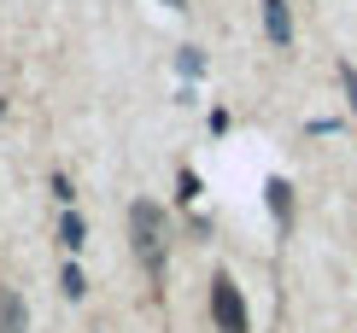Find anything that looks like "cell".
Masks as SVG:
<instances>
[{"instance_id":"cell-1","label":"cell","mask_w":357,"mask_h":333,"mask_svg":"<svg viewBox=\"0 0 357 333\" xmlns=\"http://www.w3.org/2000/svg\"><path fill=\"white\" fill-rule=\"evenodd\" d=\"M129 246H135L141 269L153 281H165V257H170V217L158 210L153 199H135L129 205Z\"/></svg>"},{"instance_id":"cell-2","label":"cell","mask_w":357,"mask_h":333,"mask_svg":"<svg viewBox=\"0 0 357 333\" xmlns=\"http://www.w3.org/2000/svg\"><path fill=\"white\" fill-rule=\"evenodd\" d=\"M211 322H217V333H252V316H246L234 275H211Z\"/></svg>"},{"instance_id":"cell-3","label":"cell","mask_w":357,"mask_h":333,"mask_svg":"<svg viewBox=\"0 0 357 333\" xmlns=\"http://www.w3.org/2000/svg\"><path fill=\"white\" fill-rule=\"evenodd\" d=\"M264 29H270L275 47H293V12H287V0H264Z\"/></svg>"},{"instance_id":"cell-4","label":"cell","mask_w":357,"mask_h":333,"mask_svg":"<svg viewBox=\"0 0 357 333\" xmlns=\"http://www.w3.org/2000/svg\"><path fill=\"white\" fill-rule=\"evenodd\" d=\"M0 333H29V310L12 286H0Z\"/></svg>"},{"instance_id":"cell-5","label":"cell","mask_w":357,"mask_h":333,"mask_svg":"<svg viewBox=\"0 0 357 333\" xmlns=\"http://www.w3.org/2000/svg\"><path fill=\"white\" fill-rule=\"evenodd\" d=\"M82 240H88V222L77 217V210H65V217H59V246H65V251H82Z\"/></svg>"},{"instance_id":"cell-6","label":"cell","mask_w":357,"mask_h":333,"mask_svg":"<svg viewBox=\"0 0 357 333\" xmlns=\"http://www.w3.org/2000/svg\"><path fill=\"white\" fill-rule=\"evenodd\" d=\"M264 193H270V205H275V222H281V229H293V187H287V181H270Z\"/></svg>"},{"instance_id":"cell-7","label":"cell","mask_w":357,"mask_h":333,"mask_svg":"<svg viewBox=\"0 0 357 333\" xmlns=\"http://www.w3.org/2000/svg\"><path fill=\"white\" fill-rule=\"evenodd\" d=\"M59 286H65V298H82V286H88V281H82V269H77V263H65V275H59Z\"/></svg>"},{"instance_id":"cell-8","label":"cell","mask_w":357,"mask_h":333,"mask_svg":"<svg viewBox=\"0 0 357 333\" xmlns=\"http://www.w3.org/2000/svg\"><path fill=\"white\" fill-rule=\"evenodd\" d=\"M340 88H346V100H351V117H357V65H340Z\"/></svg>"},{"instance_id":"cell-9","label":"cell","mask_w":357,"mask_h":333,"mask_svg":"<svg viewBox=\"0 0 357 333\" xmlns=\"http://www.w3.org/2000/svg\"><path fill=\"white\" fill-rule=\"evenodd\" d=\"M182 70H188V77H199V70H205V59H199V47H182Z\"/></svg>"},{"instance_id":"cell-10","label":"cell","mask_w":357,"mask_h":333,"mask_svg":"<svg viewBox=\"0 0 357 333\" xmlns=\"http://www.w3.org/2000/svg\"><path fill=\"white\" fill-rule=\"evenodd\" d=\"M165 6H188V0H165Z\"/></svg>"}]
</instances>
